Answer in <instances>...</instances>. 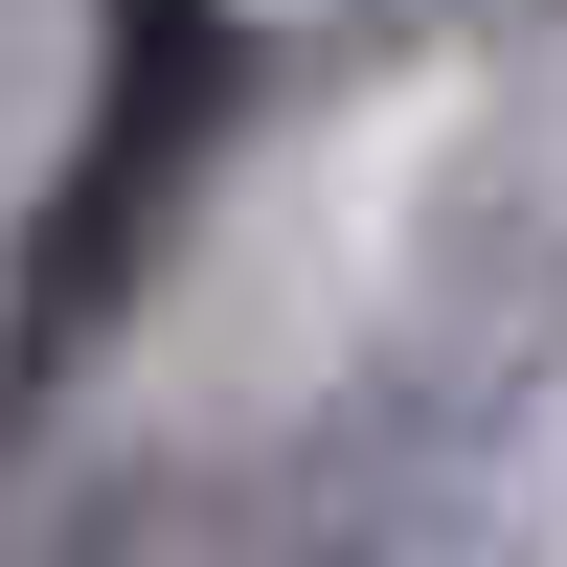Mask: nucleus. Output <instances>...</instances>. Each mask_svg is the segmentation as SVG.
Listing matches in <instances>:
<instances>
[{
	"label": "nucleus",
	"mask_w": 567,
	"mask_h": 567,
	"mask_svg": "<svg viewBox=\"0 0 567 567\" xmlns=\"http://www.w3.org/2000/svg\"><path fill=\"white\" fill-rule=\"evenodd\" d=\"M227 136V23H136L114 45V114H91V159H69V205H45V250H23V318H0V386H69L91 363V318L136 296V227H159V182Z\"/></svg>",
	"instance_id": "obj_1"
}]
</instances>
